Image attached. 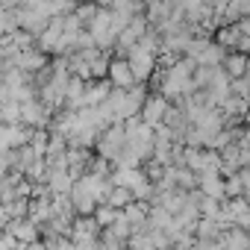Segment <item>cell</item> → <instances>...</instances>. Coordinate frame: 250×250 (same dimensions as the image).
I'll return each mask as SVG.
<instances>
[{
  "label": "cell",
  "instance_id": "cell-1",
  "mask_svg": "<svg viewBox=\"0 0 250 250\" xmlns=\"http://www.w3.org/2000/svg\"><path fill=\"white\" fill-rule=\"evenodd\" d=\"M127 62H130V71H133L136 83H147L150 74L156 71V53H150V50L142 47V44L127 47Z\"/></svg>",
  "mask_w": 250,
  "mask_h": 250
},
{
  "label": "cell",
  "instance_id": "cell-2",
  "mask_svg": "<svg viewBox=\"0 0 250 250\" xmlns=\"http://www.w3.org/2000/svg\"><path fill=\"white\" fill-rule=\"evenodd\" d=\"M168 97L165 94H145V100H142V109H139V118L147 124V127H156V124H162V118H165V109H168Z\"/></svg>",
  "mask_w": 250,
  "mask_h": 250
},
{
  "label": "cell",
  "instance_id": "cell-3",
  "mask_svg": "<svg viewBox=\"0 0 250 250\" xmlns=\"http://www.w3.org/2000/svg\"><path fill=\"white\" fill-rule=\"evenodd\" d=\"M106 80H109V85H115V88H130V85L136 83V77H133L127 59H112V62L106 65Z\"/></svg>",
  "mask_w": 250,
  "mask_h": 250
},
{
  "label": "cell",
  "instance_id": "cell-4",
  "mask_svg": "<svg viewBox=\"0 0 250 250\" xmlns=\"http://www.w3.org/2000/svg\"><path fill=\"white\" fill-rule=\"evenodd\" d=\"M221 68H224V74L229 77V80H235V77H244L247 74V56L241 53V50H227L224 53V59H221Z\"/></svg>",
  "mask_w": 250,
  "mask_h": 250
},
{
  "label": "cell",
  "instance_id": "cell-5",
  "mask_svg": "<svg viewBox=\"0 0 250 250\" xmlns=\"http://www.w3.org/2000/svg\"><path fill=\"white\" fill-rule=\"evenodd\" d=\"M130 200H133V191H130L127 186H112V188H109V194H106V203H109V206H115V209H124Z\"/></svg>",
  "mask_w": 250,
  "mask_h": 250
}]
</instances>
